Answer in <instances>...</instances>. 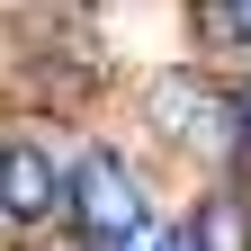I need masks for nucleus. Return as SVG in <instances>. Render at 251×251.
Masks as SVG:
<instances>
[{"instance_id":"obj_1","label":"nucleus","mask_w":251,"mask_h":251,"mask_svg":"<svg viewBox=\"0 0 251 251\" xmlns=\"http://www.w3.org/2000/svg\"><path fill=\"white\" fill-rule=\"evenodd\" d=\"M63 215L81 225V242H108V233H126L144 215V198H135V171L117 162V152H90V162L63 179Z\"/></svg>"},{"instance_id":"obj_5","label":"nucleus","mask_w":251,"mask_h":251,"mask_svg":"<svg viewBox=\"0 0 251 251\" xmlns=\"http://www.w3.org/2000/svg\"><path fill=\"white\" fill-rule=\"evenodd\" d=\"M206 36L215 45H251V0H206Z\"/></svg>"},{"instance_id":"obj_2","label":"nucleus","mask_w":251,"mask_h":251,"mask_svg":"<svg viewBox=\"0 0 251 251\" xmlns=\"http://www.w3.org/2000/svg\"><path fill=\"white\" fill-rule=\"evenodd\" d=\"M63 179H72V171H63L36 135L0 144V215H9V225H54V215H63Z\"/></svg>"},{"instance_id":"obj_7","label":"nucleus","mask_w":251,"mask_h":251,"mask_svg":"<svg viewBox=\"0 0 251 251\" xmlns=\"http://www.w3.org/2000/svg\"><path fill=\"white\" fill-rule=\"evenodd\" d=\"M45 251H81V242H45Z\"/></svg>"},{"instance_id":"obj_3","label":"nucleus","mask_w":251,"mask_h":251,"mask_svg":"<svg viewBox=\"0 0 251 251\" xmlns=\"http://www.w3.org/2000/svg\"><path fill=\"white\" fill-rule=\"evenodd\" d=\"M152 117H162V135H198V144H225L233 126V99H215L198 72H162L152 81Z\"/></svg>"},{"instance_id":"obj_8","label":"nucleus","mask_w":251,"mask_h":251,"mask_svg":"<svg viewBox=\"0 0 251 251\" xmlns=\"http://www.w3.org/2000/svg\"><path fill=\"white\" fill-rule=\"evenodd\" d=\"M0 225H9V215H0Z\"/></svg>"},{"instance_id":"obj_6","label":"nucleus","mask_w":251,"mask_h":251,"mask_svg":"<svg viewBox=\"0 0 251 251\" xmlns=\"http://www.w3.org/2000/svg\"><path fill=\"white\" fill-rule=\"evenodd\" d=\"M233 152H242V171H251V99H233Z\"/></svg>"},{"instance_id":"obj_4","label":"nucleus","mask_w":251,"mask_h":251,"mask_svg":"<svg viewBox=\"0 0 251 251\" xmlns=\"http://www.w3.org/2000/svg\"><path fill=\"white\" fill-rule=\"evenodd\" d=\"M188 251H251V198H233V188H215V198L188 206Z\"/></svg>"}]
</instances>
